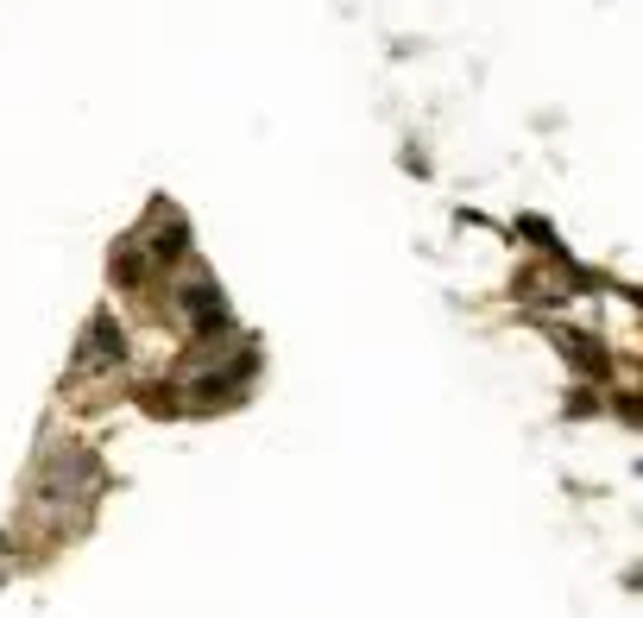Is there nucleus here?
Wrapping results in <instances>:
<instances>
[{"label":"nucleus","instance_id":"1","mask_svg":"<svg viewBox=\"0 0 643 618\" xmlns=\"http://www.w3.org/2000/svg\"><path fill=\"white\" fill-rule=\"evenodd\" d=\"M183 304L196 309V316H203V322H215V316H221V304H215V297H208V284H196V297H183Z\"/></svg>","mask_w":643,"mask_h":618}]
</instances>
